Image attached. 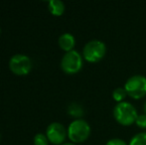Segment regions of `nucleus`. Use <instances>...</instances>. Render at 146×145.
Returning a JSON list of instances; mask_svg holds the SVG:
<instances>
[{"mask_svg": "<svg viewBox=\"0 0 146 145\" xmlns=\"http://www.w3.org/2000/svg\"><path fill=\"white\" fill-rule=\"evenodd\" d=\"M113 116L121 125H130L136 121L138 114L134 105L128 101H121L113 107Z\"/></svg>", "mask_w": 146, "mask_h": 145, "instance_id": "1", "label": "nucleus"}, {"mask_svg": "<svg viewBox=\"0 0 146 145\" xmlns=\"http://www.w3.org/2000/svg\"><path fill=\"white\" fill-rule=\"evenodd\" d=\"M90 134V126L86 120L75 119L68 127V136L74 143L85 141Z\"/></svg>", "mask_w": 146, "mask_h": 145, "instance_id": "2", "label": "nucleus"}, {"mask_svg": "<svg viewBox=\"0 0 146 145\" xmlns=\"http://www.w3.org/2000/svg\"><path fill=\"white\" fill-rule=\"evenodd\" d=\"M106 53V46L102 41L94 39L88 41L83 49V56L88 62L96 63L100 61Z\"/></svg>", "mask_w": 146, "mask_h": 145, "instance_id": "3", "label": "nucleus"}, {"mask_svg": "<svg viewBox=\"0 0 146 145\" xmlns=\"http://www.w3.org/2000/svg\"><path fill=\"white\" fill-rule=\"evenodd\" d=\"M124 87L127 95L132 99H142L146 95V77L142 75H132L125 81Z\"/></svg>", "mask_w": 146, "mask_h": 145, "instance_id": "4", "label": "nucleus"}, {"mask_svg": "<svg viewBox=\"0 0 146 145\" xmlns=\"http://www.w3.org/2000/svg\"><path fill=\"white\" fill-rule=\"evenodd\" d=\"M61 68L67 73H77L83 68V57L76 50L66 52L61 60Z\"/></svg>", "mask_w": 146, "mask_h": 145, "instance_id": "5", "label": "nucleus"}, {"mask_svg": "<svg viewBox=\"0 0 146 145\" xmlns=\"http://www.w3.org/2000/svg\"><path fill=\"white\" fill-rule=\"evenodd\" d=\"M9 68L16 75H27L32 68V62L28 56L24 54H15L10 58Z\"/></svg>", "mask_w": 146, "mask_h": 145, "instance_id": "6", "label": "nucleus"}, {"mask_svg": "<svg viewBox=\"0 0 146 145\" xmlns=\"http://www.w3.org/2000/svg\"><path fill=\"white\" fill-rule=\"evenodd\" d=\"M68 135V130L60 122H52L48 125L46 130V136L49 141L54 144H61L65 141L66 136Z\"/></svg>", "mask_w": 146, "mask_h": 145, "instance_id": "7", "label": "nucleus"}, {"mask_svg": "<svg viewBox=\"0 0 146 145\" xmlns=\"http://www.w3.org/2000/svg\"><path fill=\"white\" fill-rule=\"evenodd\" d=\"M58 43L61 49H63L66 52H70V51L74 50V47H75L76 44V39L73 34L66 32V33H63L59 37Z\"/></svg>", "mask_w": 146, "mask_h": 145, "instance_id": "8", "label": "nucleus"}, {"mask_svg": "<svg viewBox=\"0 0 146 145\" xmlns=\"http://www.w3.org/2000/svg\"><path fill=\"white\" fill-rule=\"evenodd\" d=\"M49 10L52 14L60 16L65 11V3L61 0H50L48 3Z\"/></svg>", "mask_w": 146, "mask_h": 145, "instance_id": "9", "label": "nucleus"}, {"mask_svg": "<svg viewBox=\"0 0 146 145\" xmlns=\"http://www.w3.org/2000/svg\"><path fill=\"white\" fill-rule=\"evenodd\" d=\"M127 95V91L126 89H125V87H116V89H113V91H112V97L114 99V101H117V103H121V101H123V99L126 97Z\"/></svg>", "mask_w": 146, "mask_h": 145, "instance_id": "10", "label": "nucleus"}, {"mask_svg": "<svg viewBox=\"0 0 146 145\" xmlns=\"http://www.w3.org/2000/svg\"><path fill=\"white\" fill-rule=\"evenodd\" d=\"M129 145H146V132L137 133L131 138Z\"/></svg>", "mask_w": 146, "mask_h": 145, "instance_id": "11", "label": "nucleus"}, {"mask_svg": "<svg viewBox=\"0 0 146 145\" xmlns=\"http://www.w3.org/2000/svg\"><path fill=\"white\" fill-rule=\"evenodd\" d=\"M68 112H69L71 115L77 116V117L82 116L84 114L83 107H82L80 105H78V103H71V105H69V107H68Z\"/></svg>", "mask_w": 146, "mask_h": 145, "instance_id": "12", "label": "nucleus"}, {"mask_svg": "<svg viewBox=\"0 0 146 145\" xmlns=\"http://www.w3.org/2000/svg\"><path fill=\"white\" fill-rule=\"evenodd\" d=\"M48 137L43 133H37L34 136V144L35 145H48Z\"/></svg>", "mask_w": 146, "mask_h": 145, "instance_id": "13", "label": "nucleus"}, {"mask_svg": "<svg viewBox=\"0 0 146 145\" xmlns=\"http://www.w3.org/2000/svg\"><path fill=\"white\" fill-rule=\"evenodd\" d=\"M135 123H136L140 128H146V113L138 114Z\"/></svg>", "mask_w": 146, "mask_h": 145, "instance_id": "14", "label": "nucleus"}, {"mask_svg": "<svg viewBox=\"0 0 146 145\" xmlns=\"http://www.w3.org/2000/svg\"><path fill=\"white\" fill-rule=\"evenodd\" d=\"M106 145H127V143L120 138H112L108 140Z\"/></svg>", "mask_w": 146, "mask_h": 145, "instance_id": "15", "label": "nucleus"}, {"mask_svg": "<svg viewBox=\"0 0 146 145\" xmlns=\"http://www.w3.org/2000/svg\"><path fill=\"white\" fill-rule=\"evenodd\" d=\"M62 145H77V144L73 143V142H66V143H63Z\"/></svg>", "mask_w": 146, "mask_h": 145, "instance_id": "16", "label": "nucleus"}, {"mask_svg": "<svg viewBox=\"0 0 146 145\" xmlns=\"http://www.w3.org/2000/svg\"><path fill=\"white\" fill-rule=\"evenodd\" d=\"M144 110H145V113H146V103H145V105H144Z\"/></svg>", "mask_w": 146, "mask_h": 145, "instance_id": "17", "label": "nucleus"}]
</instances>
